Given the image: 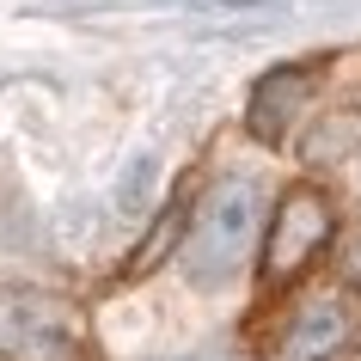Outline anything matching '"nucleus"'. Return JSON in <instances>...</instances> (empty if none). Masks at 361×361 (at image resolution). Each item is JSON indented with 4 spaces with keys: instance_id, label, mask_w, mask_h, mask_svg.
<instances>
[{
    "instance_id": "f257e3e1",
    "label": "nucleus",
    "mask_w": 361,
    "mask_h": 361,
    "mask_svg": "<svg viewBox=\"0 0 361 361\" xmlns=\"http://www.w3.org/2000/svg\"><path fill=\"white\" fill-rule=\"evenodd\" d=\"M257 227H264V196H257V184L251 178H221L190 209V227H184V245H178V264L190 276V288H209V294L227 288L251 264Z\"/></svg>"
},
{
    "instance_id": "f03ea898",
    "label": "nucleus",
    "mask_w": 361,
    "mask_h": 361,
    "mask_svg": "<svg viewBox=\"0 0 361 361\" xmlns=\"http://www.w3.org/2000/svg\"><path fill=\"white\" fill-rule=\"evenodd\" d=\"M0 361H92L80 306L49 288H0Z\"/></svg>"
},
{
    "instance_id": "7ed1b4c3",
    "label": "nucleus",
    "mask_w": 361,
    "mask_h": 361,
    "mask_svg": "<svg viewBox=\"0 0 361 361\" xmlns=\"http://www.w3.org/2000/svg\"><path fill=\"white\" fill-rule=\"evenodd\" d=\"M337 239V202L319 190V184H294L282 190L276 214H269L264 233V257H257V282L264 294H282L306 276V269L324 257V245Z\"/></svg>"
},
{
    "instance_id": "20e7f679",
    "label": "nucleus",
    "mask_w": 361,
    "mask_h": 361,
    "mask_svg": "<svg viewBox=\"0 0 361 361\" xmlns=\"http://www.w3.org/2000/svg\"><path fill=\"white\" fill-rule=\"evenodd\" d=\"M355 349H361V300L331 288V294H319L294 312L276 361H349Z\"/></svg>"
},
{
    "instance_id": "39448f33",
    "label": "nucleus",
    "mask_w": 361,
    "mask_h": 361,
    "mask_svg": "<svg viewBox=\"0 0 361 361\" xmlns=\"http://www.w3.org/2000/svg\"><path fill=\"white\" fill-rule=\"evenodd\" d=\"M319 80H324V61H282V68H269V74L251 86V98H245L251 141L282 147L288 135H294V123L306 116L312 92H319Z\"/></svg>"
},
{
    "instance_id": "423d86ee",
    "label": "nucleus",
    "mask_w": 361,
    "mask_h": 361,
    "mask_svg": "<svg viewBox=\"0 0 361 361\" xmlns=\"http://www.w3.org/2000/svg\"><path fill=\"white\" fill-rule=\"evenodd\" d=\"M355 141H361V111H331L319 129L306 135V159H312V166H324V159H343Z\"/></svg>"
},
{
    "instance_id": "0eeeda50",
    "label": "nucleus",
    "mask_w": 361,
    "mask_h": 361,
    "mask_svg": "<svg viewBox=\"0 0 361 361\" xmlns=\"http://www.w3.org/2000/svg\"><path fill=\"white\" fill-rule=\"evenodd\" d=\"M178 227H184V196H178V202H166V209H159V221H153V233L147 239H141V251H135L129 257V269H123V276H147V269H159V257H166L171 251V239H178Z\"/></svg>"
},
{
    "instance_id": "6e6552de",
    "label": "nucleus",
    "mask_w": 361,
    "mask_h": 361,
    "mask_svg": "<svg viewBox=\"0 0 361 361\" xmlns=\"http://www.w3.org/2000/svg\"><path fill=\"white\" fill-rule=\"evenodd\" d=\"M171 6H214V13H251V6H269V0H171Z\"/></svg>"
},
{
    "instance_id": "1a4fd4ad",
    "label": "nucleus",
    "mask_w": 361,
    "mask_h": 361,
    "mask_svg": "<svg viewBox=\"0 0 361 361\" xmlns=\"http://www.w3.org/2000/svg\"><path fill=\"white\" fill-rule=\"evenodd\" d=\"M166 361H227L221 349H196V355H166Z\"/></svg>"
}]
</instances>
